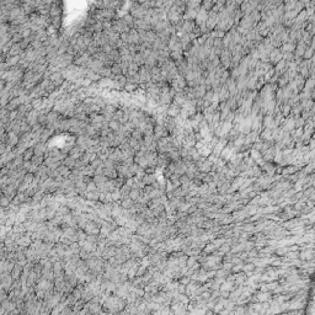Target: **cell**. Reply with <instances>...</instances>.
Returning a JSON list of instances; mask_svg holds the SVG:
<instances>
[{
  "label": "cell",
  "mask_w": 315,
  "mask_h": 315,
  "mask_svg": "<svg viewBox=\"0 0 315 315\" xmlns=\"http://www.w3.org/2000/svg\"><path fill=\"white\" fill-rule=\"evenodd\" d=\"M111 30H112L113 32L118 33V35H122V33H128L132 28H129V27L123 22L122 17H121V19H116V20L112 21V28H111Z\"/></svg>",
  "instance_id": "obj_1"
},
{
  "label": "cell",
  "mask_w": 315,
  "mask_h": 315,
  "mask_svg": "<svg viewBox=\"0 0 315 315\" xmlns=\"http://www.w3.org/2000/svg\"><path fill=\"white\" fill-rule=\"evenodd\" d=\"M129 14L134 17V20H139V19H144L147 15V9H144L139 2H134L129 10Z\"/></svg>",
  "instance_id": "obj_2"
},
{
  "label": "cell",
  "mask_w": 315,
  "mask_h": 315,
  "mask_svg": "<svg viewBox=\"0 0 315 315\" xmlns=\"http://www.w3.org/2000/svg\"><path fill=\"white\" fill-rule=\"evenodd\" d=\"M100 230H101V227L99 224H96L95 222H91V220L84 228V231L88 235H96V236H99L100 235Z\"/></svg>",
  "instance_id": "obj_3"
},
{
  "label": "cell",
  "mask_w": 315,
  "mask_h": 315,
  "mask_svg": "<svg viewBox=\"0 0 315 315\" xmlns=\"http://www.w3.org/2000/svg\"><path fill=\"white\" fill-rule=\"evenodd\" d=\"M139 76H140V83H142V84H147V83L152 81L150 68H148L147 65L140 67V69H139Z\"/></svg>",
  "instance_id": "obj_4"
},
{
  "label": "cell",
  "mask_w": 315,
  "mask_h": 315,
  "mask_svg": "<svg viewBox=\"0 0 315 315\" xmlns=\"http://www.w3.org/2000/svg\"><path fill=\"white\" fill-rule=\"evenodd\" d=\"M33 149H35V155H38V157H45L50 152L48 145L46 143H41V142L38 144H36Z\"/></svg>",
  "instance_id": "obj_5"
},
{
  "label": "cell",
  "mask_w": 315,
  "mask_h": 315,
  "mask_svg": "<svg viewBox=\"0 0 315 315\" xmlns=\"http://www.w3.org/2000/svg\"><path fill=\"white\" fill-rule=\"evenodd\" d=\"M169 137V132L164 126H155L154 128V139L155 140H160L161 138Z\"/></svg>",
  "instance_id": "obj_6"
},
{
  "label": "cell",
  "mask_w": 315,
  "mask_h": 315,
  "mask_svg": "<svg viewBox=\"0 0 315 315\" xmlns=\"http://www.w3.org/2000/svg\"><path fill=\"white\" fill-rule=\"evenodd\" d=\"M51 83L55 85V88L58 89H60L62 88V85L65 83V79H64V76H63V74L62 73H54L51 75Z\"/></svg>",
  "instance_id": "obj_7"
},
{
  "label": "cell",
  "mask_w": 315,
  "mask_h": 315,
  "mask_svg": "<svg viewBox=\"0 0 315 315\" xmlns=\"http://www.w3.org/2000/svg\"><path fill=\"white\" fill-rule=\"evenodd\" d=\"M7 136H9V137H7L6 144H7L9 147H11V148H16L17 144L20 143V136H17V134L14 133V132H9Z\"/></svg>",
  "instance_id": "obj_8"
},
{
  "label": "cell",
  "mask_w": 315,
  "mask_h": 315,
  "mask_svg": "<svg viewBox=\"0 0 315 315\" xmlns=\"http://www.w3.org/2000/svg\"><path fill=\"white\" fill-rule=\"evenodd\" d=\"M142 41H140V37H139V33L136 28H132L129 31V45H137V46H140Z\"/></svg>",
  "instance_id": "obj_9"
},
{
  "label": "cell",
  "mask_w": 315,
  "mask_h": 315,
  "mask_svg": "<svg viewBox=\"0 0 315 315\" xmlns=\"http://www.w3.org/2000/svg\"><path fill=\"white\" fill-rule=\"evenodd\" d=\"M84 154H85V152L81 150V149L76 145V147H73V148H71V150H70V153H69V157H71L73 159H75V160H80L81 158L84 157Z\"/></svg>",
  "instance_id": "obj_10"
},
{
  "label": "cell",
  "mask_w": 315,
  "mask_h": 315,
  "mask_svg": "<svg viewBox=\"0 0 315 315\" xmlns=\"http://www.w3.org/2000/svg\"><path fill=\"white\" fill-rule=\"evenodd\" d=\"M169 164V157L166 154H159L157 159V169L158 167H165Z\"/></svg>",
  "instance_id": "obj_11"
},
{
  "label": "cell",
  "mask_w": 315,
  "mask_h": 315,
  "mask_svg": "<svg viewBox=\"0 0 315 315\" xmlns=\"http://www.w3.org/2000/svg\"><path fill=\"white\" fill-rule=\"evenodd\" d=\"M86 78H88V79H90L93 83H99V81L102 79V78H101V75H100L99 73H95V71H93V70H90V69H88Z\"/></svg>",
  "instance_id": "obj_12"
},
{
  "label": "cell",
  "mask_w": 315,
  "mask_h": 315,
  "mask_svg": "<svg viewBox=\"0 0 315 315\" xmlns=\"http://www.w3.org/2000/svg\"><path fill=\"white\" fill-rule=\"evenodd\" d=\"M143 182H144V185L145 186H148V185H153V183H155L157 182V177H155V175L154 174H145L144 176H143Z\"/></svg>",
  "instance_id": "obj_13"
},
{
  "label": "cell",
  "mask_w": 315,
  "mask_h": 315,
  "mask_svg": "<svg viewBox=\"0 0 315 315\" xmlns=\"http://www.w3.org/2000/svg\"><path fill=\"white\" fill-rule=\"evenodd\" d=\"M60 12H62V10H60V7H59V4L58 2H53L52 7H51V10H50V16L51 17H58V16H60Z\"/></svg>",
  "instance_id": "obj_14"
},
{
  "label": "cell",
  "mask_w": 315,
  "mask_h": 315,
  "mask_svg": "<svg viewBox=\"0 0 315 315\" xmlns=\"http://www.w3.org/2000/svg\"><path fill=\"white\" fill-rule=\"evenodd\" d=\"M122 20H123V22L129 27V28H134V17L131 15V14H126L123 17H122Z\"/></svg>",
  "instance_id": "obj_15"
},
{
  "label": "cell",
  "mask_w": 315,
  "mask_h": 315,
  "mask_svg": "<svg viewBox=\"0 0 315 315\" xmlns=\"http://www.w3.org/2000/svg\"><path fill=\"white\" fill-rule=\"evenodd\" d=\"M143 195V190H138V188H132V191H131V193H129V198L132 200V201H134V202H137L139 198H140V196Z\"/></svg>",
  "instance_id": "obj_16"
},
{
  "label": "cell",
  "mask_w": 315,
  "mask_h": 315,
  "mask_svg": "<svg viewBox=\"0 0 315 315\" xmlns=\"http://www.w3.org/2000/svg\"><path fill=\"white\" fill-rule=\"evenodd\" d=\"M75 162H76V160H75V159H73L71 157H69V155H68V157L63 160L62 165H64V166L69 167L70 170H74V167H75Z\"/></svg>",
  "instance_id": "obj_17"
},
{
  "label": "cell",
  "mask_w": 315,
  "mask_h": 315,
  "mask_svg": "<svg viewBox=\"0 0 315 315\" xmlns=\"http://www.w3.org/2000/svg\"><path fill=\"white\" fill-rule=\"evenodd\" d=\"M133 62L136 63V64H138L139 67H143V65H145V58L143 57V54L139 52L137 53V54H134L133 55Z\"/></svg>",
  "instance_id": "obj_18"
},
{
  "label": "cell",
  "mask_w": 315,
  "mask_h": 315,
  "mask_svg": "<svg viewBox=\"0 0 315 315\" xmlns=\"http://www.w3.org/2000/svg\"><path fill=\"white\" fill-rule=\"evenodd\" d=\"M93 180H94V182H95L97 186L104 185V183H106V182H108V181H110V179H108V177H106L105 175H95Z\"/></svg>",
  "instance_id": "obj_19"
},
{
  "label": "cell",
  "mask_w": 315,
  "mask_h": 315,
  "mask_svg": "<svg viewBox=\"0 0 315 315\" xmlns=\"http://www.w3.org/2000/svg\"><path fill=\"white\" fill-rule=\"evenodd\" d=\"M131 191H132V187H129V186H127V185H124L123 187H121L119 192H121V197H122V201H123V200H127V198H129V193H131Z\"/></svg>",
  "instance_id": "obj_20"
},
{
  "label": "cell",
  "mask_w": 315,
  "mask_h": 315,
  "mask_svg": "<svg viewBox=\"0 0 315 315\" xmlns=\"http://www.w3.org/2000/svg\"><path fill=\"white\" fill-rule=\"evenodd\" d=\"M177 113H179V107H177L176 104L169 106L167 112H166V114H167L169 117H177Z\"/></svg>",
  "instance_id": "obj_21"
},
{
  "label": "cell",
  "mask_w": 315,
  "mask_h": 315,
  "mask_svg": "<svg viewBox=\"0 0 315 315\" xmlns=\"http://www.w3.org/2000/svg\"><path fill=\"white\" fill-rule=\"evenodd\" d=\"M121 123H119V121H117V119H111L110 121V123H108V127H110V129L112 131V132H118L119 131V128H121Z\"/></svg>",
  "instance_id": "obj_22"
},
{
  "label": "cell",
  "mask_w": 315,
  "mask_h": 315,
  "mask_svg": "<svg viewBox=\"0 0 315 315\" xmlns=\"http://www.w3.org/2000/svg\"><path fill=\"white\" fill-rule=\"evenodd\" d=\"M52 133H53V131L48 129V128L46 127L45 131H43V133H42V136H41V143H46V144H47V142H48L50 137L52 136Z\"/></svg>",
  "instance_id": "obj_23"
},
{
  "label": "cell",
  "mask_w": 315,
  "mask_h": 315,
  "mask_svg": "<svg viewBox=\"0 0 315 315\" xmlns=\"http://www.w3.org/2000/svg\"><path fill=\"white\" fill-rule=\"evenodd\" d=\"M136 205V202L134 201H132L131 198H127V200H123L122 202H121V206H122V208L123 209H127V210H129L133 206Z\"/></svg>",
  "instance_id": "obj_24"
},
{
  "label": "cell",
  "mask_w": 315,
  "mask_h": 315,
  "mask_svg": "<svg viewBox=\"0 0 315 315\" xmlns=\"http://www.w3.org/2000/svg\"><path fill=\"white\" fill-rule=\"evenodd\" d=\"M111 70H112L113 75H123V70H122V67H121L119 63H114L111 67Z\"/></svg>",
  "instance_id": "obj_25"
},
{
  "label": "cell",
  "mask_w": 315,
  "mask_h": 315,
  "mask_svg": "<svg viewBox=\"0 0 315 315\" xmlns=\"http://www.w3.org/2000/svg\"><path fill=\"white\" fill-rule=\"evenodd\" d=\"M129 145H131V148H132V149H134L136 152H139V150H140V148H142L140 142H139V140H137V139H134V138H129Z\"/></svg>",
  "instance_id": "obj_26"
},
{
  "label": "cell",
  "mask_w": 315,
  "mask_h": 315,
  "mask_svg": "<svg viewBox=\"0 0 315 315\" xmlns=\"http://www.w3.org/2000/svg\"><path fill=\"white\" fill-rule=\"evenodd\" d=\"M0 205H1V208L7 209L10 207V205H11V200L9 197H6L5 195H2L1 198H0Z\"/></svg>",
  "instance_id": "obj_27"
},
{
  "label": "cell",
  "mask_w": 315,
  "mask_h": 315,
  "mask_svg": "<svg viewBox=\"0 0 315 315\" xmlns=\"http://www.w3.org/2000/svg\"><path fill=\"white\" fill-rule=\"evenodd\" d=\"M20 57H10L6 59V63L10 65V68H14V67H17L19 63H20Z\"/></svg>",
  "instance_id": "obj_28"
},
{
  "label": "cell",
  "mask_w": 315,
  "mask_h": 315,
  "mask_svg": "<svg viewBox=\"0 0 315 315\" xmlns=\"http://www.w3.org/2000/svg\"><path fill=\"white\" fill-rule=\"evenodd\" d=\"M22 157H24V160H25V161H30L32 158L35 157V149H33V148H28V149L22 154Z\"/></svg>",
  "instance_id": "obj_29"
},
{
  "label": "cell",
  "mask_w": 315,
  "mask_h": 315,
  "mask_svg": "<svg viewBox=\"0 0 315 315\" xmlns=\"http://www.w3.org/2000/svg\"><path fill=\"white\" fill-rule=\"evenodd\" d=\"M99 74L101 75V78H112V70H111V68H107V67H104L100 71H99Z\"/></svg>",
  "instance_id": "obj_30"
},
{
  "label": "cell",
  "mask_w": 315,
  "mask_h": 315,
  "mask_svg": "<svg viewBox=\"0 0 315 315\" xmlns=\"http://www.w3.org/2000/svg\"><path fill=\"white\" fill-rule=\"evenodd\" d=\"M45 160H46V158L38 157V155H35V157L31 159V161H32V164H33L35 166H41V165H43V164H45Z\"/></svg>",
  "instance_id": "obj_31"
},
{
  "label": "cell",
  "mask_w": 315,
  "mask_h": 315,
  "mask_svg": "<svg viewBox=\"0 0 315 315\" xmlns=\"http://www.w3.org/2000/svg\"><path fill=\"white\" fill-rule=\"evenodd\" d=\"M138 89H139V86H138V85L128 84V83H127V85L124 86V89H123V90H124L126 93H128V94H131V95H132V94H133V93H136Z\"/></svg>",
  "instance_id": "obj_32"
},
{
  "label": "cell",
  "mask_w": 315,
  "mask_h": 315,
  "mask_svg": "<svg viewBox=\"0 0 315 315\" xmlns=\"http://www.w3.org/2000/svg\"><path fill=\"white\" fill-rule=\"evenodd\" d=\"M131 138H134V139H137V140H143V138H144V134H143V132L140 131V129H134L133 132H132V136H131Z\"/></svg>",
  "instance_id": "obj_33"
},
{
  "label": "cell",
  "mask_w": 315,
  "mask_h": 315,
  "mask_svg": "<svg viewBox=\"0 0 315 315\" xmlns=\"http://www.w3.org/2000/svg\"><path fill=\"white\" fill-rule=\"evenodd\" d=\"M90 166L94 169V170H97L99 167H101V166H104V161L100 159V158H97L95 161H93L91 164H90Z\"/></svg>",
  "instance_id": "obj_34"
},
{
  "label": "cell",
  "mask_w": 315,
  "mask_h": 315,
  "mask_svg": "<svg viewBox=\"0 0 315 315\" xmlns=\"http://www.w3.org/2000/svg\"><path fill=\"white\" fill-rule=\"evenodd\" d=\"M86 191H88V192H97V191H99V187H97V185L94 182V180H93L90 183H88Z\"/></svg>",
  "instance_id": "obj_35"
},
{
  "label": "cell",
  "mask_w": 315,
  "mask_h": 315,
  "mask_svg": "<svg viewBox=\"0 0 315 315\" xmlns=\"http://www.w3.org/2000/svg\"><path fill=\"white\" fill-rule=\"evenodd\" d=\"M31 47H32L33 50H40L41 47H43V42H41V41H38V40H35V41L31 42Z\"/></svg>",
  "instance_id": "obj_36"
},
{
  "label": "cell",
  "mask_w": 315,
  "mask_h": 315,
  "mask_svg": "<svg viewBox=\"0 0 315 315\" xmlns=\"http://www.w3.org/2000/svg\"><path fill=\"white\" fill-rule=\"evenodd\" d=\"M123 116H124V112H123L121 108H118V110H117V112H116V113H114V116H113V119L121 121V119L123 118Z\"/></svg>",
  "instance_id": "obj_37"
},
{
  "label": "cell",
  "mask_w": 315,
  "mask_h": 315,
  "mask_svg": "<svg viewBox=\"0 0 315 315\" xmlns=\"http://www.w3.org/2000/svg\"><path fill=\"white\" fill-rule=\"evenodd\" d=\"M113 50H114V48H113V47H112L110 43H107V45H105L104 47H101V51L105 53V54H110V53L112 52Z\"/></svg>",
  "instance_id": "obj_38"
},
{
  "label": "cell",
  "mask_w": 315,
  "mask_h": 315,
  "mask_svg": "<svg viewBox=\"0 0 315 315\" xmlns=\"http://www.w3.org/2000/svg\"><path fill=\"white\" fill-rule=\"evenodd\" d=\"M119 38H121V41H123L126 45L129 46V32H128V33H122V35H119Z\"/></svg>",
  "instance_id": "obj_39"
},
{
  "label": "cell",
  "mask_w": 315,
  "mask_h": 315,
  "mask_svg": "<svg viewBox=\"0 0 315 315\" xmlns=\"http://www.w3.org/2000/svg\"><path fill=\"white\" fill-rule=\"evenodd\" d=\"M32 166H33V164H32V161L30 160V161H25V162H24V165H22V169H25L27 172H30V170L32 169Z\"/></svg>",
  "instance_id": "obj_40"
},
{
  "label": "cell",
  "mask_w": 315,
  "mask_h": 315,
  "mask_svg": "<svg viewBox=\"0 0 315 315\" xmlns=\"http://www.w3.org/2000/svg\"><path fill=\"white\" fill-rule=\"evenodd\" d=\"M59 25H60V16H58V17H53L52 19V26L53 27H55L57 30L59 28Z\"/></svg>",
  "instance_id": "obj_41"
},
{
  "label": "cell",
  "mask_w": 315,
  "mask_h": 315,
  "mask_svg": "<svg viewBox=\"0 0 315 315\" xmlns=\"http://www.w3.org/2000/svg\"><path fill=\"white\" fill-rule=\"evenodd\" d=\"M46 30H47V33H48V36H52V35H54V33H57V32H58V31H57V28H55V27H53L52 25H51L50 27H47Z\"/></svg>",
  "instance_id": "obj_42"
},
{
  "label": "cell",
  "mask_w": 315,
  "mask_h": 315,
  "mask_svg": "<svg viewBox=\"0 0 315 315\" xmlns=\"http://www.w3.org/2000/svg\"><path fill=\"white\" fill-rule=\"evenodd\" d=\"M182 102H183V96L181 94H177L175 96V104L177 105V104H182Z\"/></svg>",
  "instance_id": "obj_43"
},
{
  "label": "cell",
  "mask_w": 315,
  "mask_h": 315,
  "mask_svg": "<svg viewBox=\"0 0 315 315\" xmlns=\"http://www.w3.org/2000/svg\"><path fill=\"white\" fill-rule=\"evenodd\" d=\"M157 167H147L145 169V174H154Z\"/></svg>",
  "instance_id": "obj_44"
}]
</instances>
